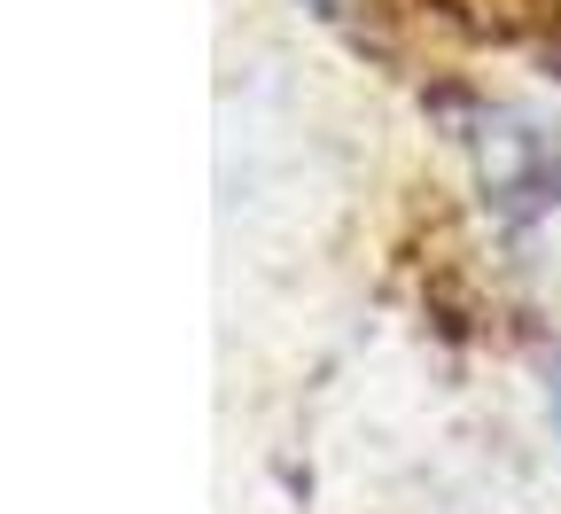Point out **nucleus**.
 I'll use <instances>...</instances> for the list:
<instances>
[{
    "label": "nucleus",
    "mask_w": 561,
    "mask_h": 514,
    "mask_svg": "<svg viewBox=\"0 0 561 514\" xmlns=\"http://www.w3.org/2000/svg\"><path fill=\"white\" fill-rule=\"evenodd\" d=\"M546 406H553V429H561V351H553V366H546Z\"/></svg>",
    "instance_id": "f03ea898"
},
{
    "label": "nucleus",
    "mask_w": 561,
    "mask_h": 514,
    "mask_svg": "<svg viewBox=\"0 0 561 514\" xmlns=\"http://www.w3.org/2000/svg\"><path fill=\"white\" fill-rule=\"evenodd\" d=\"M476 164H483L491 195H515L523 203L538 187V172H546V133L500 110V117H483V133H476Z\"/></svg>",
    "instance_id": "f257e3e1"
}]
</instances>
